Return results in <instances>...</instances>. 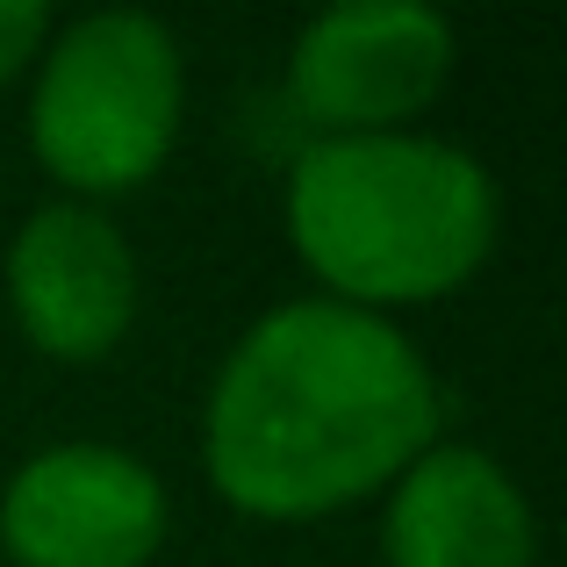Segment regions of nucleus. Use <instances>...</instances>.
Segmentation results:
<instances>
[{"label":"nucleus","instance_id":"obj_3","mask_svg":"<svg viewBox=\"0 0 567 567\" xmlns=\"http://www.w3.org/2000/svg\"><path fill=\"white\" fill-rule=\"evenodd\" d=\"M181 37L144 8H101L58 29L29 86V152L65 202L144 187L181 144Z\"/></svg>","mask_w":567,"mask_h":567},{"label":"nucleus","instance_id":"obj_8","mask_svg":"<svg viewBox=\"0 0 567 567\" xmlns=\"http://www.w3.org/2000/svg\"><path fill=\"white\" fill-rule=\"evenodd\" d=\"M43 43H51V14L37 0H0V86L37 65Z\"/></svg>","mask_w":567,"mask_h":567},{"label":"nucleus","instance_id":"obj_6","mask_svg":"<svg viewBox=\"0 0 567 567\" xmlns=\"http://www.w3.org/2000/svg\"><path fill=\"white\" fill-rule=\"evenodd\" d=\"M137 251L94 202H43L8 237V309L43 360H109L137 323Z\"/></svg>","mask_w":567,"mask_h":567},{"label":"nucleus","instance_id":"obj_5","mask_svg":"<svg viewBox=\"0 0 567 567\" xmlns=\"http://www.w3.org/2000/svg\"><path fill=\"white\" fill-rule=\"evenodd\" d=\"M173 503L130 445L65 439L29 453L0 488L8 567H152Z\"/></svg>","mask_w":567,"mask_h":567},{"label":"nucleus","instance_id":"obj_1","mask_svg":"<svg viewBox=\"0 0 567 567\" xmlns=\"http://www.w3.org/2000/svg\"><path fill=\"white\" fill-rule=\"evenodd\" d=\"M439 445V374L402 323L331 295L280 302L230 346L202 402V474L237 517L309 525L395 488Z\"/></svg>","mask_w":567,"mask_h":567},{"label":"nucleus","instance_id":"obj_4","mask_svg":"<svg viewBox=\"0 0 567 567\" xmlns=\"http://www.w3.org/2000/svg\"><path fill=\"white\" fill-rule=\"evenodd\" d=\"M460 37L424 0L323 8L288 51V101L323 137H395L445 94Z\"/></svg>","mask_w":567,"mask_h":567},{"label":"nucleus","instance_id":"obj_2","mask_svg":"<svg viewBox=\"0 0 567 567\" xmlns=\"http://www.w3.org/2000/svg\"><path fill=\"white\" fill-rule=\"evenodd\" d=\"M288 245L331 302L388 317L467 288L496 251V181L453 137H323L288 173Z\"/></svg>","mask_w":567,"mask_h":567},{"label":"nucleus","instance_id":"obj_7","mask_svg":"<svg viewBox=\"0 0 567 567\" xmlns=\"http://www.w3.org/2000/svg\"><path fill=\"white\" fill-rule=\"evenodd\" d=\"M388 567H539V517L496 453L439 439L395 474L381 511Z\"/></svg>","mask_w":567,"mask_h":567}]
</instances>
